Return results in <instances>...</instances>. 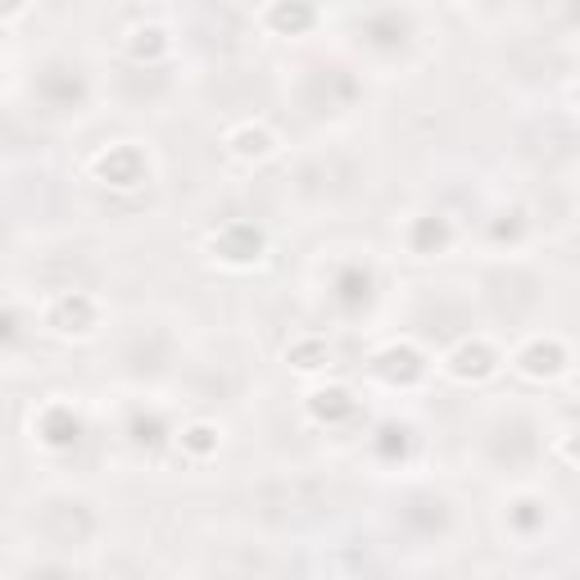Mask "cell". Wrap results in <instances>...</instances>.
Here are the masks:
<instances>
[{"mask_svg": "<svg viewBox=\"0 0 580 580\" xmlns=\"http://www.w3.org/2000/svg\"><path fill=\"white\" fill-rule=\"evenodd\" d=\"M36 530L59 549H77L96 535V517L83 499H46L42 513H36Z\"/></svg>", "mask_w": 580, "mask_h": 580, "instance_id": "obj_1", "label": "cell"}, {"mask_svg": "<svg viewBox=\"0 0 580 580\" xmlns=\"http://www.w3.org/2000/svg\"><path fill=\"white\" fill-rule=\"evenodd\" d=\"M359 36H363V46L376 51V55H400L413 42V14L400 10V6H381L368 19H359Z\"/></svg>", "mask_w": 580, "mask_h": 580, "instance_id": "obj_2", "label": "cell"}, {"mask_svg": "<svg viewBox=\"0 0 580 580\" xmlns=\"http://www.w3.org/2000/svg\"><path fill=\"white\" fill-rule=\"evenodd\" d=\"M91 173H96V182H100V186L132 190V186H141V182H145L150 164H145L141 145L119 141V145H109V150H100V154H96V160H91Z\"/></svg>", "mask_w": 580, "mask_h": 580, "instance_id": "obj_3", "label": "cell"}, {"mask_svg": "<svg viewBox=\"0 0 580 580\" xmlns=\"http://www.w3.org/2000/svg\"><path fill=\"white\" fill-rule=\"evenodd\" d=\"M36 96H42V105L46 109H77L87 100V77H83V68L77 64H68V59H51L42 73H36Z\"/></svg>", "mask_w": 580, "mask_h": 580, "instance_id": "obj_4", "label": "cell"}, {"mask_svg": "<svg viewBox=\"0 0 580 580\" xmlns=\"http://www.w3.org/2000/svg\"><path fill=\"white\" fill-rule=\"evenodd\" d=\"M42 322L55 336H87L96 327V299L87 291H59V295L46 299Z\"/></svg>", "mask_w": 580, "mask_h": 580, "instance_id": "obj_5", "label": "cell"}, {"mask_svg": "<svg viewBox=\"0 0 580 580\" xmlns=\"http://www.w3.org/2000/svg\"><path fill=\"white\" fill-rule=\"evenodd\" d=\"M214 254L222 259V263H231V267H250V263H259L263 259V250H267V237H263V227H254V222H227V227H218L214 231Z\"/></svg>", "mask_w": 580, "mask_h": 580, "instance_id": "obj_6", "label": "cell"}, {"mask_svg": "<svg viewBox=\"0 0 580 580\" xmlns=\"http://www.w3.org/2000/svg\"><path fill=\"white\" fill-rule=\"evenodd\" d=\"M83 417H77L73 404H46L42 413H36V440H42L46 449L64 453V449H77L83 445Z\"/></svg>", "mask_w": 580, "mask_h": 580, "instance_id": "obj_7", "label": "cell"}, {"mask_svg": "<svg viewBox=\"0 0 580 580\" xmlns=\"http://www.w3.org/2000/svg\"><path fill=\"white\" fill-rule=\"evenodd\" d=\"M517 368L535 381H554L558 372H567V344L558 336H535L517 350Z\"/></svg>", "mask_w": 580, "mask_h": 580, "instance_id": "obj_8", "label": "cell"}, {"mask_svg": "<svg viewBox=\"0 0 580 580\" xmlns=\"http://www.w3.org/2000/svg\"><path fill=\"white\" fill-rule=\"evenodd\" d=\"M372 372L391 385H413V381L427 376V359H422V350H413V344H385V350L372 359Z\"/></svg>", "mask_w": 580, "mask_h": 580, "instance_id": "obj_9", "label": "cell"}, {"mask_svg": "<svg viewBox=\"0 0 580 580\" xmlns=\"http://www.w3.org/2000/svg\"><path fill=\"white\" fill-rule=\"evenodd\" d=\"M445 368H449L453 381H485L499 368V354H494L490 340H462L458 350L445 359Z\"/></svg>", "mask_w": 580, "mask_h": 580, "instance_id": "obj_10", "label": "cell"}, {"mask_svg": "<svg viewBox=\"0 0 580 580\" xmlns=\"http://www.w3.org/2000/svg\"><path fill=\"white\" fill-rule=\"evenodd\" d=\"M372 291H376V282H372V273H368L363 263H340L336 273H331V299L344 308V314L363 308L372 299Z\"/></svg>", "mask_w": 580, "mask_h": 580, "instance_id": "obj_11", "label": "cell"}, {"mask_svg": "<svg viewBox=\"0 0 580 580\" xmlns=\"http://www.w3.org/2000/svg\"><path fill=\"white\" fill-rule=\"evenodd\" d=\"M263 23H267V32H277V36H299V32H308L318 23V6H314V0H273L267 14H263Z\"/></svg>", "mask_w": 580, "mask_h": 580, "instance_id": "obj_12", "label": "cell"}, {"mask_svg": "<svg viewBox=\"0 0 580 580\" xmlns=\"http://www.w3.org/2000/svg\"><path fill=\"white\" fill-rule=\"evenodd\" d=\"M354 413H359V404L344 385H327V391L308 395V417L322 422V427H340V422H350Z\"/></svg>", "mask_w": 580, "mask_h": 580, "instance_id": "obj_13", "label": "cell"}, {"mask_svg": "<svg viewBox=\"0 0 580 580\" xmlns=\"http://www.w3.org/2000/svg\"><path fill=\"white\" fill-rule=\"evenodd\" d=\"M449 241H453V231H449V218H440V214H422L408 222L413 254H440V250H449Z\"/></svg>", "mask_w": 580, "mask_h": 580, "instance_id": "obj_14", "label": "cell"}, {"mask_svg": "<svg viewBox=\"0 0 580 580\" xmlns=\"http://www.w3.org/2000/svg\"><path fill=\"white\" fill-rule=\"evenodd\" d=\"M227 150L237 154V160H267V154L277 150V136L263 123H241V128L227 132Z\"/></svg>", "mask_w": 580, "mask_h": 580, "instance_id": "obj_15", "label": "cell"}, {"mask_svg": "<svg viewBox=\"0 0 580 580\" xmlns=\"http://www.w3.org/2000/svg\"><path fill=\"white\" fill-rule=\"evenodd\" d=\"M128 55L132 64H154V59H164L168 55V32L160 23H141L128 32Z\"/></svg>", "mask_w": 580, "mask_h": 580, "instance_id": "obj_16", "label": "cell"}, {"mask_svg": "<svg viewBox=\"0 0 580 580\" xmlns=\"http://www.w3.org/2000/svg\"><path fill=\"white\" fill-rule=\"evenodd\" d=\"M408 427H400V422H385V427L372 436V449H376V458L381 462H400L404 453H408Z\"/></svg>", "mask_w": 580, "mask_h": 580, "instance_id": "obj_17", "label": "cell"}, {"mask_svg": "<svg viewBox=\"0 0 580 580\" xmlns=\"http://www.w3.org/2000/svg\"><path fill=\"white\" fill-rule=\"evenodd\" d=\"M286 359H291L299 372H318V368L327 363V340H318V336H304V340H295L291 350H286Z\"/></svg>", "mask_w": 580, "mask_h": 580, "instance_id": "obj_18", "label": "cell"}, {"mask_svg": "<svg viewBox=\"0 0 580 580\" xmlns=\"http://www.w3.org/2000/svg\"><path fill=\"white\" fill-rule=\"evenodd\" d=\"M218 427H209V422H190V427L182 431V449L190 453V458H209V453H218Z\"/></svg>", "mask_w": 580, "mask_h": 580, "instance_id": "obj_19", "label": "cell"}, {"mask_svg": "<svg viewBox=\"0 0 580 580\" xmlns=\"http://www.w3.org/2000/svg\"><path fill=\"white\" fill-rule=\"evenodd\" d=\"M508 522H513V530L530 535L535 526H545V504H539V499H517V504L508 508Z\"/></svg>", "mask_w": 580, "mask_h": 580, "instance_id": "obj_20", "label": "cell"}, {"mask_svg": "<svg viewBox=\"0 0 580 580\" xmlns=\"http://www.w3.org/2000/svg\"><path fill=\"white\" fill-rule=\"evenodd\" d=\"M128 436H132V445H160L164 440V422H160V413H136L132 417V427H128Z\"/></svg>", "mask_w": 580, "mask_h": 580, "instance_id": "obj_21", "label": "cell"}, {"mask_svg": "<svg viewBox=\"0 0 580 580\" xmlns=\"http://www.w3.org/2000/svg\"><path fill=\"white\" fill-rule=\"evenodd\" d=\"M19 336V314L14 308H0V344H10Z\"/></svg>", "mask_w": 580, "mask_h": 580, "instance_id": "obj_22", "label": "cell"}, {"mask_svg": "<svg viewBox=\"0 0 580 580\" xmlns=\"http://www.w3.org/2000/svg\"><path fill=\"white\" fill-rule=\"evenodd\" d=\"M23 10V0H0V19H14Z\"/></svg>", "mask_w": 580, "mask_h": 580, "instance_id": "obj_23", "label": "cell"}, {"mask_svg": "<svg viewBox=\"0 0 580 580\" xmlns=\"http://www.w3.org/2000/svg\"><path fill=\"white\" fill-rule=\"evenodd\" d=\"M0 87H6V73H0Z\"/></svg>", "mask_w": 580, "mask_h": 580, "instance_id": "obj_24", "label": "cell"}, {"mask_svg": "<svg viewBox=\"0 0 580 580\" xmlns=\"http://www.w3.org/2000/svg\"><path fill=\"white\" fill-rule=\"evenodd\" d=\"M485 6H494V0H485Z\"/></svg>", "mask_w": 580, "mask_h": 580, "instance_id": "obj_25", "label": "cell"}]
</instances>
